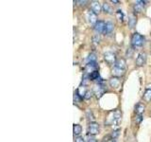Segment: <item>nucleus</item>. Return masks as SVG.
I'll use <instances>...</instances> for the list:
<instances>
[{
	"label": "nucleus",
	"mask_w": 151,
	"mask_h": 142,
	"mask_svg": "<svg viewBox=\"0 0 151 142\" xmlns=\"http://www.w3.org/2000/svg\"><path fill=\"white\" fill-rule=\"evenodd\" d=\"M136 24H137V17H136L135 14H130L128 16V25L130 28H133Z\"/></svg>",
	"instance_id": "nucleus-13"
},
{
	"label": "nucleus",
	"mask_w": 151,
	"mask_h": 142,
	"mask_svg": "<svg viewBox=\"0 0 151 142\" xmlns=\"http://www.w3.org/2000/svg\"><path fill=\"white\" fill-rule=\"evenodd\" d=\"M91 10L95 14H99L102 10V7L98 1H93V2H91Z\"/></svg>",
	"instance_id": "nucleus-12"
},
{
	"label": "nucleus",
	"mask_w": 151,
	"mask_h": 142,
	"mask_svg": "<svg viewBox=\"0 0 151 142\" xmlns=\"http://www.w3.org/2000/svg\"><path fill=\"white\" fill-rule=\"evenodd\" d=\"M105 91H106V86L103 84V83H96L93 86V93L96 96V98H101L103 94L105 93Z\"/></svg>",
	"instance_id": "nucleus-4"
},
{
	"label": "nucleus",
	"mask_w": 151,
	"mask_h": 142,
	"mask_svg": "<svg viewBox=\"0 0 151 142\" xmlns=\"http://www.w3.org/2000/svg\"><path fill=\"white\" fill-rule=\"evenodd\" d=\"M111 3H115V4H118V3H119V1H115V0L113 1H113H111Z\"/></svg>",
	"instance_id": "nucleus-30"
},
{
	"label": "nucleus",
	"mask_w": 151,
	"mask_h": 142,
	"mask_svg": "<svg viewBox=\"0 0 151 142\" xmlns=\"http://www.w3.org/2000/svg\"><path fill=\"white\" fill-rule=\"evenodd\" d=\"M142 119H143L142 115H137V120H136V122H137V123H140V122L142 121Z\"/></svg>",
	"instance_id": "nucleus-29"
},
{
	"label": "nucleus",
	"mask_w": 151,
	"mask_h": 142,
	"mask_svg": "<svg viewBox=\"0 0 151 142\" xmlns=\"http://www.w3.org/2000/svg\"><path fill=\"white\" fill-rule=\"evenodd\" d=\"M91 97H92V92L88 90V92H87V93H86V95H85L84 99H90V98H91Z\"/></svg>",
	"instance_id": "nucleus-28"
},
{
	"label": "nucleus",
	"mask_w": 151,
	"mask_h": 142,
	"mask_svg": "<svg viewBox=\"0 0 151 142\" xmlns=\"http://www.w3.org/2000/svg\"><path fill=\"white\" fill-rule=\"evenodd\" d=\"M99 41H100V38L98 35H96V36L93 37V42H95V44H99Z\"/></svg>",
	"instance_id": "nucleus-27"
},
{
	"label": "nucleus",
	"mask_w": 151,
	"mask_h": 142,
	"mask_svg": "<svg viewBox=\"0 0 151 142\" xmlns=\"http://www.w3.org/2000/svg\"><path fill=\"white\" fill-rule=\"evenodd\" d=\"M75 142H86V140L81 136H77L76 137V139H75Z\"/></svg>",
	"instance_id": "nucleus-26"
},
{
	"label": "nucleus",
	"mask_w": 151,
	"mask_h": 142,
	"mask_svg": "<svg viewBox=\"0 0 151 142\" xmlns=\"http://www.w3.org/2000/svg\"><path fill=\"white\" fill-rule=\"evenodd\" d=\"M102 10H103V12H105V13H108V14L113 13V9H111V6L109 4V3H107V2H105L103 4Z\"/></svg>",
	"instance_id": "nucleus-19"
},
{
	"label": "nucleus",
	"mask_w": 151,
	"mask_h": 142,
	"mask_svg": "<svg viewBox=\"0 0 151 142\" xmlns=\"http://www.w3.org/2000/svg\"><path fill=\"white\" fill-rule=\"evenodd\" d=\"M73 131H74L75 136H78L81 134V132H82V127L80 125V124H74Z\"/></svg>",
	"instance_id": "nucleus-20"
},
{
	"label": "nucleus",
	"mask_w": 151,
	"mask_h": 142,
	"mask_svg": "<svg viewBox=\"0 0 151 142\" xmlns=\"http://www.w3.org/2000/svg\"><path fill=\"white\" fill-rule=\"evenodd\" d=\"M143 99H145L146 101H151V87L147 86L145 90V93H143Z\"/></svg>",
	"instance_id": "nucleus-15"
},
{
	"label": "nucleus",
	"mask_w": 151,
	"mask_h": 142,
	"mask_svg": "<svg viewBox=\"0 0 151 142\" xmlns=\"http://www.w3.org/2000/svg\"><path fill=\"white\" fill-rule=\"evenodd\" d=\"M120 84V79L117 77H113L110 80V85L113 88H117Z\"/></svg>",
	"instance_id": "nucleus-16"
},
{
	"label": "nucleus",
	"mask_w": 151,
	"mask_h": 142,
	"mask_svg": "<svg viewBox=\"0 0 151 142\" xmlns=\"http://www.w3.org/2000/svg\"><path fill=\"white\" fill-rule=\"evenodd\" d=\"M87 130H88V134H90V136H95V134H99L100 131L99 124L96 122H90Z\"/></svg>",
	"instance_id": "nucleus-5"
},
{
	"label": "nucleus",
	"mask_w": 151,
	"mask_h": 142,
	"mask_svg": "<svg viewBox=\"0 0 151 142\" xmlns=\"http://www.w3.org/2000/svg\"><path fill=\"white\" fill-rule=\"evenodd\" d=\"M126 55H127L128 58H131L132 55H133V49L131 48H129L127 49V52H126Z\"/></svg>",
	"instance_id": "nucleus-24"
},
{
	"label": "nucleus",
	"mask_w": 151,
	"mask_h": 142,
	"mask_svg": "<svg viewBox=\"0 0 151 142\" xmlns=\"http://www.w3.org/2000/svg\"><path fill=\"white\" fill-rule=\"evenodd\" d=\"M146 6V1H143V0H139V1H136L133 4V10L136 13L143 12V10H145Z\"/></svg>",
	"instance_id": "nucleus-7"
},
{
	"label": "nucleus",
	"mask_w": 151,
	"mask_h": 142,
	"mask_svg": "<svg viewBox=\"0 0 151 142\" xmlns=\"http://www.w3.org/2000/svg\"><path fill=\"white\" fill-rule=\"evenodd\" d=\"M98 70V65L96 63H88L87 65L85 66V73L86 75H90V74H92L93 72H95V71H97Z\"/></svg>",
	"instance_id": "nucleus-9"
},
{
	"label": "nucleus",
	"mask_w": 151,
	"mask_h": 142,
	"mask_svg": "<svg viewBox=\"0 0 151 142\" xmlns=\"http://www.w3.org/2000/svg\"><path fill=\"white\" fill-rule=\"evenodd\" d=\"M87 92H88L87 88H86V86L83 84V86H82V85H81V86H80V88H78V91H77V93H78V95H80V98H84Z\"/></svg>",
	"instance_id": "nucleus-18"
},
{
	"label": "nucleus",
	"mask_w": 151,
	"mask_h": 142,
	"mask_svg": "<svg viewBox=\"0 0 151 142\" xmlns=\"http://www.w3.org/2000/svg\"><path fill=\"white\" fill-rule=\"evenodd\" d=\"M146 54L145 52H141V53H139L138 56H137V58H136V65L137 66H143L146 65Z\"/></svg>",
	"instance_id": "nucleus-10"
},
{
	"label": "nucleus",
	"mask_w": 151,
	"mask_h": 142,
	"mask_svg": "<svg viewBox=\"0 0 151 142\" xmlns=\"http://www.w3.org/2000/svg\"><path fill=\"white\" fill-rule=\"evenodd\" d=\"M114 30V24L111 22V21H108L106 22V26H105V31L104 33L105 34H111Z\"/></svg>",
	"instance_id": "nucleus-14"
},
{
	"label": "nucleus",
	"mask_w": 151,
	"mask_h": 142,
	"mask_svg": "<svg viewBox=\"0 0 151 142\" xmlns=\"http://www.w3.org/2000/svg\"><path fill=\"white\" fill-rule=\"evenodd\" d=\"M130 42H131V45L133 48H140L145 44V37L138 32H135L132 34Z\"/></svg>",
	"instance_id": "nucleus-3"
},
{
	"label": "nucleus",
	"mask_w": 151,
	"mask_h": 142,
	"mask_svg": "<svg viewBox=\"0 0 151 142\" xmlns=\"http://www.w3.org/2000/svg\"><path fill=\"white\" fill-rule=\"evenodd\" d=\"M116 16H117V18L119 19L120 21H122V22L124 21V13H123V12H122L121 10H118L116 12Z\"/></svg>",
	"instance_id": "nucleus-22"
},
{
	"label": "nucleus",
	"mask_w": 151,
	"mask_h": 142,
	"mask_svg": "<svg viewBox=\"0 0 151 142\" xmlns=\"http://www.w3.org/2000/svg\"><path fill=\"white\" fill-rule=\"evenodd\" d=\"M105 26H106V23L104 22V21H97L93 28H95V30L97 33H104V31H105Z\"/></svg>",
	"instance_id": "nucleus-11"
},
{
	"label": "nucleus",
	"mask_w": 151,
	"mask_h": 142,
	"mask_svg": "<svg viewBox=\"0 0 151 142\" xmlns=\"http://www.w3.org/2000/svg\"><path fill=\"white\" fill-rule=\"evenodd\" d=\"M118 134H119V130H116V131H113V133L111 134V138H115L116 136H118Z\"/></svg>",
	"instance_id": "nucleus-25"
},
{
	"label": "nucleus",
	"mask_w": 151,
	"mask_h": 142,
	"mask_svg": "<svg viewBox=\"0 0 151 142\" xmlns=\"http://www.w3.org/2000/svg\"><path fill=\"white\" fill-rule=\"evenodd\" d=\"M104 60L109 63V65H114V63H116V55L114 54L113 52H111V51H107L105 54H104Z\"/></svg>",
	"instance_id": "nucleus-6"
},
{
	"label": "nucleus",
	"mask_w": 151,
	"mask_h": 142,
	"mask_svg": "<svg viewBox=\"0 0 151 142\" xmlns=\"http://www.w3.org/2000/svg\"><path fill=\"white\" fill-rule=\"evenodd\" d=\"M86 18L90 25H95L97 22V14H95L92 10H89L86 14Z\"/></svg>",
	"instance_id": "nucleus-8"
},
{
	"label": "nucleus",
	"mask_w": 151,
	"mask_h": 142,
	"mask_svg": "<svg viewBox=\"0 0 151 142\" xmlns=\"http://www.w3.org/2000/svg\"><path fill=\"white\" fill-rule=\"evenodd\" d=\"M145 105H143V103H138L137 105L135 106V113L136 115H142V114L145 112Z\"/></svg>",
	"instance_id": "nucleus-17"
},
{
	"label": "nucleus",
	"mask_w": 151,
	"mask_h": 142,
	"mask_svg": "<svg viewBox=\"0 0 151 142\" xmlns=\"http://www.w3.org/2000/svg\"><path fill=\"white\" fill-rule=\"evenodd\" d=\"M87 61H88V63H95L96 62V55L95 54V53H91V54L88 56Z\"/></svg>",
	"instance_id": "nucleus-21"
},
{
	"label": "nucleus",
	"mask_w": 151,
	"mask_h": 142,
	"mask_svg": "<svg viewBox=\"0 0 151 142\" xmlns=\"http://www.w3.org/2000/svg\"><path fill=\"white\" fill-rule=\"evenodd\" d=\"M86 142H97V140L95 139L93 136H90V134H88V136H86Z\"/></svg>",
	"instance_id": "nucleus-23"
},
{
	"label": "nucleus",
	"mask_w": 151,
	"mask_h": 142,
	"mask_svg": "<svg viewBox=\"0 0 151 142\" xmlns=\"http://www.w3.org/2000/svg\"><path fill=\"white\" fill-rule=\"evenodd\" d=\"M121 118L122 113L119 110H113V111H111L108 114L105 124L106 125H119V123L121 122Z\"/></svg>",
	"instance_id": "nucleus-1"
},
{
	"label": "nucleus",
	"mask_w": 151,
	"mask_h": 142,
	"mask_svg": "<svg viewBox=\"0 0 151 142\" xmlns=\"http://www.w3.org/2000/svg\"><path fill=\"white\" fill-rule=\"evenodd\" d=\"M126 61L125 59H118L116 63H114V65L113 67V77L120 78L121 76H123L126 71Z\"/></svg>",
	"instance_id": "nucleus-2"
}]
</instances>
